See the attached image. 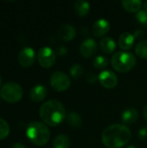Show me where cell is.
I'll use <instances>...</instances> for the list:
<instances>
[{"instance_id":"26","label":"cell","mask_w":147,"mask_h":148,"mask_svg":"<svg viewBox=\"0 0 147 148\" xmlns=\"http://www.w3.org/2000/svg\"><path fill=\"white\" fill-rule=\"evenodd\" d=\"M87 81L88 83H91V84H94L97 81H99V75H97L94 72H89L88 75H87V77H86Z\"/></svg>"},{"instance_id":"2","label":"cell","mask_w":147,"mask_h":148,"mask_svg":"<svg viewBox=\"0 0 147 148\" xmlns=\"http://www.w3.org/2000/svg\"><path fill=\"white\" fill-rule=\"evenodd\" d=\"M39 114L42 121L51 127L58 126L67 116L64 106L56 100H49L43 103L40 108Z\"/></svg>"},{"instance_id":"22","label":"cell","mask_w":147,"mask_h":148,"mask_svg":"<svg viewBox=\"0 0 147 148\" xmlns=\"http://www.w3.org/2000/svg\"><path fill=\"white\" fill-rule=\"evenodd\" d=\"M93 65L96 68V69H105L107 65H108V60L106 56H101V55H99L97 56L94 61H93Z\"/></svg>"},{"instance_id":"25","label":"cell","mask_w":147,"mask_h":148,"mask_svg":"<svg viewBox=\"0 0 147 148\" xmlns=\"http://www.w3.org/2000/svg\"><path fill=\"white\" fill-rule=\"evenodd\" d=\"M137 21L145 28H147V11L146 10H139L136 13Z\"/></svg>"},{"instance_id":"27","label":"cell","mask_w":147,"mask_h":148,"mask_svg":"<svg viewBox=\"0 0 147 148\" xmlns=\"http://www.w3.org/2000/svg\"><path fill=\"white\" fill-rule=\"evenodd\" d=\"M138 135L139 137L140 140H147V127H142L139 130Z\"/></svg>"},{"instance_id":"28","label":"cell","mask_w":147,"mask_h":148,"mask_svg":"<svg viewBox=\"0 0 147 148\" xmlns=\"http://www.w3.org/2000/svg\"><path fill=\"white\" fill-rule=\"evenodd\" d=\"M68 50H67V48L65 46H59L57 49H56V54L60 56H64L66 54H67Z\"/></svg>"},{"instance_id":"14","label":"cell","mask_w":147,"mask_h":148,"mask_svg":"<svg viewBox=\"0 0 147 148\" xmlns=\"http://www.w3.org/2000/svg\"><path fill=\"white\" fill-rule=\"evenodd\" d=\"M134 36L130 32H124L119 37V46L123 50H128L132 49L134 43Z\"/></svg>"},{"instance_id":"6","label":"cell","mask_w":147,"mask_h":148,"mask_svg":"<svg viewBox=\"0 0 147 148\" xmlns=\"http://www.w3.org/2000/svg\"><path fill=\"white\" fill-rule=\"evenodd\" d=\"M50 85L55 90L58 92H62L67 90L70 87L71 81L70 78L65 73L61 71H56L51 75Z\"/></svg>"},{"instance_id":"12","label":"cell","mask_w":147,"mask_h":148,"mask_svg":"<svg viewBox=\"0 0 147 148\" xmlns=\"http://www.w3.org/2000/svg\"><path fill=\"white\" fill-rule=\"evenodd\" d=\"M76 34V30L73 25L70 24H63L57 30V36L59 38L64 42L71 41Z\"/></svg>"},{"instance_id":"5","label":"cell","mask_w":147,"mask_h":148,"mask_svg":"<svg viewBox=\"0 0 147 148\" xmlns=\"http://www.w3.org/2000/svg\"><path fill=\"white\" fill-rule=\"evenodd\" d=\"M0 96L9 103L17 102L23 97V88L16 82H7L2 87Z\"/></svg>"},{"instance_id":"23","label":"cell","mask_w":147,"mask_h":148,"mask_svg":"<svg viewBox=\"0 0 147 148\" xmlns=\"http://www.w3.org/2000/svg\"><path fill=\"white\" fill-rule=\"evenodd\" d=\"M70 75L74 77V78H79L82 75L83 72H84V68L79 64V63H75L74 65L71 66L70 69H69Z\"/></svg>"},{"instance_id":"18","label":"cell","mask_w":147,"mask_h":148,"mask_svg":"<svg viewBox=\"0 0 147 148\" xmlns=\"http://www.w3.org/2000/svg\"><path fill=\"white\" fill-rule=\"evenodd\" d=\"M123 8L129 12H139L142 6L140 0H123L121 2Z\"/></svg>"},{"instance_id":"31","label":"cell","mask_w":147,"mask_h":148,"mask_svg":"<svg viewBox=\"0 0 147 148\" xmlns=\"http://www.w3.org/2000/svg\"><path fill=\"white\" fill-rule=\"evenodd\" d=\"M143 113H144L145 119H146V121H147V105H146V106H145V108H144V110H143Z\"/></svg>"},{"instance_id":"24","label":"cell","mask_w":147,"mask_h":148,"mask_svg":"<svg viewBox=\"0 0 147 148\" xmlns=\"http://www.w3.org/2000/svg\"><path fill=\"white\" fill-rule=\"evenodd\" d=\"M10 134V127L8 123L2 118H0V140L5 139Z\"/></svg>"},{"instance_id":"33","label":"cell","mask_w":147,"mask_h":148,"mask_svg":"<svg viewBox=\"0 0 147 148\" xmlns=\"http://www.w3.org/2000/svg\"><path fill=\"white\" fill-rule=\"evenodd\" d=\"M126 148H136V147H134V146H129V147H127Z\"/></svg>"},{"instance_id":"32","label":"cell","mask_w":147,"mask_h":148,"mask_svg":"<svg viewBox=\"0 0 147 148\" xmlns=\"http://www.w3.org/2000/svg\"><path fill=\"white\" fill-rule=\"evenodd\" d=\"M143 7H144V10H146L147 11V1H146L143 4Z\"/></svg>"},{"instance_id":"9","label":"cell","mask_w":147,"mask_h":148,"mask_svg":"<svg viewBox=\"0 0 147 148\" xmlns=\"http://www.w3.org/2000/svg\"><path fill=\"white\" fill-rule=\"evenodd\" d=\"M99 82L106 88H113L118 84V77L110 70H103L99 75Z\"/></svg>"},{"instance_id":"11","label":"cell","mask_w":147,"mask_h":148,"mask_svg":"<svg viewBox=\"0 0 147 148\" xmlns=\"http://www.w3.org/2000/svg\"><path fill=\"white\" fill-rule=\"evenodd\" d=\"M110 29V23L107 19L101 18L92 26V33L94 36L100 37L106 35Z\"/></svg>"},{"instance_id":"4","label":"cell","mask_w":147,"mask_h":148,"mask_svg":"<svg viewBox=\"0 0 147 148\" xmlns=\"http://www.w3.org/2000/svg\"><path fill=\"white\" fill-rule=\"evenodd\" d=\"M113 68L121 73L131 70L136 64V58L134 55L127 51L116 52L111 59Z\"/></svg>"},{"instance_id":"30","label":"cell","mask_w":147,"mask_h":148,"mask_svg":"<svg viewBox=\"0 0 147 148\" xmlns=\"http://www.w3.org/2000/svg\"><path fill=\"white\" fill-rule=\"evenodd\" d=\"M11 148H26L24 147V145L23 144H22V143H16V144H14L13 145V147Z\"/></svg>"},{"instance_id":"8","label":"cell","mask_w":147,"mask_h":148,"mask_svg":"<svg viewBox=\"0 0 147 148\" xmlns=\"http://www.w3.org/2000/svg\"><path fill=\"white\" fill-rule=\"evenodd\" d=\"M18 62L24 68L30 67L35 62V51L30 47H25L18 54Z\"/></svg>"},{"instance_id":"21","label":"cell","mask_w":147,"mask_h":148,"mask_svg":"<svg viewBox=\"0 0 147 148\" xmlns=\"http://www.w3.org/2000/svg\"><path fill=\"white\" fill-rule=\"evenodd\" d=\"M135 52L137 56L141 58H147V40L139 42L135 48Z\"/></svg>"},{"instance_id":"17","label":"cell","mask_w":147,"mask_h":148,"mask_svg":"<svg viewBox=\"0 0 147 148\" xmlns=\"http://www.w3.org/2000/svg\"><path fill=\"white\" fill-rule=\"evenodd\" d=\"M75 13L80 16H86L90 10V4L88 2L84 0H77L74 5Z\"/></svg>"},{"instance_id":"34","label":"cell","mask_w":147,"mask_h":148,"mask_svg":"<svg viewBox=\"0 0 147 148\" xmlns=\"http://www.w3.org/2000/svg\"><path fill=\"white\" fill-rule=\"evenodd\" d=\"M0 85H1V77H0Z\"/></svg>"},{"instance_id":"15","label":"cell","mask_w":147,"mask_h":148,"mask_svg":"<svg viewBox=\"0 0 147 148\" xmlns=\"http://www.w3.org/2000/svg\"><path fill=\"white\" fill-rule=\"evenodd\" d=\"M139 118V112L134 108H128L125 109L122 114L121 120L125 125H130L134 123Z\"/></svg>"},{"instance_id":"19","label":"cell","mask_w":147,"mask_h":148,"mask_svg":"<svg viewBox=\"0 0 147 148\" xmlns=\"http://www.w3.org/2000/svg\"><path fill=\"white\" fill-rule=\"evenodd\" d=\"M70 144H71L70 139L66 134L57 135L53 141L54 148H69Z\"/></svg>"},{"instance_id":"13","label":"cell","mask_w":147,"mask_h":148,"mask_svg":"<svg viewBox=\"0 0 147 148\" xmlns=\"http://www.w3.org/2000/svg\"><path fill=\"white\" fill-rule=\"evenodd\" d=\"M47 88L42 85H36L30 90V99L35 102H40L47 96Z\"/></svg>"},{"instance_id":"1","label":"cell","mask_w":147,"mask_h":148,"mask_svg":"<svg viewBox=\"0 0 147 148\" xmlns=\"http://www.w3.org/2000/svg\"><path fill=\"white\" fill-rule=\"evenodd\" d=\"M132 137L129 127L123 124H113L104 129L101 140L107 148H120L126 145Z\"/></svg>"},{"instance_id":"16","label":"cell","mask_w":147,"mask_h":148,"mask_svg":"<svg viewBox=\"0 0 147 148\" xmlns=\"http://www.w3.org/2000/svg\"><path fill=\"white\" fill-rule=\"evenodd\" d=\"M116 42L110 36H104L100 42V47L101 50L107 54L113 53L116 49Z\"/></svg>"},{"instance_id":"3","label":"cell","mask_w":147,"mask_h":148,"mask_svg":"<svg viewBox=\"0 0 147 148\" xmlns=\"http://www.w3.org/2000/svg\"><path fill=\"white\" fill-rule=\"evenodd\" d=\"M26 134L33 144L39 147L46 145L50 138V132L48 127L39 121L29 123L27 127Z\"/></svg>"},{"instance_id":"10","label":"cell","mask_w":147,"mask_h":148,"mask_svg":"<svg viewBox=\"0 0 147 148\" xmlns=\"http://www.w3.org/2000/svg\"><path fill=\"white\" fill-rule=\"evenodd\" d=\"M97 49H98L97 42L92 38H88L84 40L80 46L81 54L87 58L93 56L96 53Z\"/></svg>"},{"instance_id":"7","label":"cell","mask_w":147,"mask_h":148,"mask_svg":"<svg viewBox=\"0 0 147 148\" xmlns=\"http://www.w3.org/2000/svg\"><path fill=\"white\" fill-rule=\"evenodd\" d=\"M37 59L39 64L42 68L48 69L54 65L56 60V56L49 47H42L38 51Z\"/></svg>"},{"instance_id":"20","label":"cell","mask_w":147,"mask_h":148,"mask_svg":"<svg viewBox=\"0 0 147 148\" xmlns=\"http://www.w3.org/2000/svg\"><path fill=\"white\" fill-rule=\"evenodd\" d=\"M66 119L68 124L73 127H80L82 124L81 116L75 112H70L69 114H68Z\"/></svg>"},{"instance_id":"29","label":"cell","mask_w":147,"mask_h":148,"mask_svg":"<svg viewBox=\"0 0 147 148\" xmlns=\"http://www.w3.org/2000/svg\"><path fill=\"white\" fill-rule=\"evenodd\" d=\"M133 36H134L135 38L140 39V38H142V37L144 36V32H143L142 29H137V30L135 31V33L133 34Z\"/></svg>"}]
</instances>
